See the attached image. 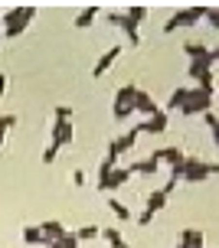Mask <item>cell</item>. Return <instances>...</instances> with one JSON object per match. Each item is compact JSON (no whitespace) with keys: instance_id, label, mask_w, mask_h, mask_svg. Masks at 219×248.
Wrapping results in <instances>:
<instances>
[{"instance_id":"6da1fadb","label":"cell","mask_w":219,"mask_h":248,"mask_svg":"<svg viewBox=\"0 0 219 248\" xmlns=\"http://www.w3.org/2000/svg\"><path fill=\"white\" fill-rule=\"evenodd\" d=\"M33 16H36V7H33V3L7 10V16H3V23H7V26H3V36H7V39H17L26 26H30V20H33Z\"/></svg>"},{"instance_id":"7a4b0ae2","label":"cell","mask_w":219,"mask_h":248,"mask_svg":"<svg viewBox=\"0 0 219 248\" xmlns=\"http://www.w3.org/2000/svg\"><path fill=\"white\" fill-rule=\"evenodd\" d=\"M200 20H206V7H183V10H177L164 23V33H173V30H180V26H196Z\"/></svg>"},{"instance_id":"3957f363","label":"cell","mask_w":219,"mask_h":248,"mask_svg":"<svg viewBox=\"0 0 219 248\" xmlns=\"http://www.w3.org/2000/svg\"><path fill=\"white\" fill-rule=\"evenodd\" d=\"M209 108H213V92L190 88V98H186V105L180 108V114H186V118H193V114H209Z\"/></svg>"},{"instance_id":"277c9868","label":"cell","mask_w":219,"mask_h":248,"mask_svg":"<svg viewBox=\"0 0 219 248\" xmlns=\"http://www.w3.org/2000/svg\"><path fill=\"white\" fill-rule=\"evenodd\" d=\"M213 176V163L200 160V157H193V154H186V160H183V180L186 183H203V180H209Z\"/></svg>"},{"instance_id":"5b68a950","label":"cell","mask_w":219,"mask_h":248,"mask_svg":"<svg viewBox=\"0 0 219 248\" xmlns=\"http://www.w3.org/2000/svg\"><path fill=\"white\" fill-rule=\"evenodd\" d=\"M134 95H137V88H134V85H121V88H118V95H115V108H111V114H115L118 121H124V118L134 111Z\"/></svg>"},{"instance_id":"8992f818","label":"cell","mask_w":219,"mask_h":248,"mask_svg":"<svg viewBox=\"0 0 219 248\" xmlns=\"http://www.w3.org/2000/svg\"><path fill=\"white\" fill-rule=\"evenodd\" d=\"M137 137H141V131H137V127H131V131H124L121 137H115V140L108 144V157H115V160H118V157H121L124 150H131L134 144H137Z\"/></svg>"},{"instance_id":"52a82bcc","label":"cell","mask_w":219,"mask_h":248,"mask_svg":"<svg viewBox=\"0 0 219 248\" xmlns=\"http://www.w3.org/2000/svg\"><path fill=\"white\" fill-rule=\"evenodd\" d=\"M131 167H115V170H111L108 176H105V180H101V183H98V189H105V193H111V189H121L124 183H128V180H131Z\"/></svg>"},{"instance_id":"ba28073f","label":"cell","mask_w":219,"mask_h":248,"mask_svg":"<svg viewBox=\"0 0 219 248\" xmlns=\"http://www.w3.org/2000/svg\"><path fill=\"white\" fill-rule=\"evenodd\" d=\"M39 232H43V245L49 248V245H56V242L66 235V225H62L59 219H49V222L39 225Z\"/></svg>"},{"instance_id":"9c48e42d","label":"cell","mask_w":219,"mask_h":248,"mask_svg":"<svg viewBox=\"0 0 219 248\" xmlns=\"http://www.w3.org/2000/svg\"><path fill=\"white\" fill-rule=\"evenodd\" d=\"M183 52H186V59H190V62H203V65H209V69L216 65V62H213V52H209L203 43H186Z\"/></svg>"},{"instance_id":"30bf717a","label":"cell","mask_w":219,"mask_h":248,"mask_svg":"<svg viewBox=\"0 0 219 248\" xmlns=\"http://www.w3.org/2000/svg\"><path fill=\"white\" fill-rule=\"evenodd\" d=\"M121 52H124V46H111V49H105L101 56H98V62H95V69H92V75H95V78H98V75H105L111 65H115V59H118Z\"/></svg>"},{"instance_id":"8fae6325","label":"cell","mask_w":219,"mask_h":248,"mask_svg":"<svg viewBox=\"0 0 219 248\" xmlns=\"http://www.w3.org/2000/svg\"><path fill=\"white\" fill-rule=\"evenodd\" d=\"M137 131H141V134H164V131H167V111L151 114L147 121L137 124Z\"/></svg>"},{"instance_id":"7c38bea8","label":"cell","mask_w":219,"mask_h":248,"mask_svg":"<svg viewBox=\"0 0 219 248\" xmlns=\"http://www.w3.org/2000/svg\"><path fill=\"white\" fill-rule=\"evenodd\" d=\"M72 137H75L72 121H56V124H52V144H56V147H66V144H72Z\"/></svg>"},{"instance_id":"4fadbf2b","label":"cell","mask_w":219,"mask_h":248,"mask_svg":"<svg viewBox=\"0 0 219 248\" xmlns=\"http://www.w3.org/2000/svg\"><path fill=\"white\" fill-rule=\"evenodd\" d=\"M108 20H111L115 26H121V30H124V36H128V43H131V46H141V33H137V26H134L131 20H124V13H111Z\"/></svg>"},{"instance_id":"5bb4252c","label":"cell","mask_w":219,"mask_h":248,"mask_svg":"<svg viewBox=\"0 0 219 248\" xmlns=\"http://www.w3.org/2000/svg\"><path fill=\"white\" fill-rule=\"evenodd\" d=\"M154 154H157L160 163H170V170L183 167V160H186V154H183L180 147H164V150H154Z\"/></svg>"},{"instance_id":"9a60e30c","label":"cell","mask_w":219,"mask_h":248,"mask_svg":"<svg viewBox=\"0 0 219 248\" xmlns=\"http://www.w3.org/2000/svg\"><path fill=\"white\" fill-rule=\"evenodd\" d=\"M134 111H141V114H147V118H151V114H157L160 108H157V101L151 98L147 92H141V88H137V95H134Z\"/></svg>"},{"instance_id":"2e32d148","label":"cell","mask_w":219,"mask_h":248,"mask_svg":"<svg viewBox=\"0 0 219 248\" xmlns=\"http://www.w3.org/2000/svg\"><path fill=\"white\" fill-rule=\"evenodd\" d=\"M177 248H206L203 245V232H200V229H183Z\"/></svg>"},{"instance_id":"e0dca14e","label":"cell","mask_w":219,"mask_h":248,"mask_svg":"<svg viewBox=\"0 0 219 248\" xmlns=\"http://www.w3.org/2000/svg\"><path fill=\"white\" fill-rule=\"evenodd\" d=\"M164 206H167V193H164V189H154V193L147 196V206H144V212H147V216H157V212L164 209Z\"/></svg>"},{"instance_id":"ac0fdd59","label":"cell","mask_w":219,"mask_h":248,"mask_svg":"<svg viewBox=\"0 0 219 248\" xmlns=\"http://www.w3.org/2000/svg\"><path fill=\"white\" fill-rule=\"evenodd\" d=\"M186 98H190V88H173L170 92V98H167V111H180L183 105H186Z\"/></svg>"},{"instance_id":"d6986e66","label":"cell","mask_w":219,"mask_h":248,"mask_svg":"<svg viewBox=\"0 0 219 248\" xmlns=\"http://www.w3.org/2000/svg\"><path fill=\"white\" fill-rule=\"evenodd\" d=\"M160 170V160H157V154H154V157H147V160H137L131 167V173H144V176H154Z\"/></svg>"},{"instance_id":"ffe728a7","label":"cell","mask_w":219,"mask_h":248,"mask_svg":"<svg viewBox=\"0 0 219 248\" xmlns=\"http://www.w3.org/2000/svg\"><path fill=\"white\" fill-rule=\"evenodd\" d=\"M101 238H105L111 248H124V245H128L124 235H121V229H115V225H111V229H101Z\"/></svg>"},{"instance_id":"44dd1931","label":"cell","mask_w":219,"mask_h":248,"mask_svg":"<svg viewBox=\"0 0 219 248\" xmlns=\"http://www.w3.org/2000/svg\"><path fill=\"white\" fill-rule=\"evenodd\" d=\"M95 16H98V7H95V3H88L85 10L75 16V26H79V30H85V26H92V20H95Z\"/></svg>"},{"instance_id":"7402d4cb","label":"cell","mask_w":219,"mask_h":248,"mask_svg":"<svg viewBox=\"0 0 219 248\" xmlns=\"http://www.w3.org/2000/svg\"><path fill=\"white\" fill-rule=\"evenodd\" d=\"M147 16V7H141V3H131V7H128V10H124V20H131L134 26L141 23V20H144Z\"/></svg>"},{"instance_id":"603a6c76","label":"cell","mask_w":219,"mask_h":248,"mask_svg":"<svg viewBox=\"0 0 219 248\" xmlns=\"http://www.w3.org/2000/svg\"><path fill=\"white\" fill-rule=\"evenodd\" d=\"M23 242H26V245H43V232H39V225H26V229H23Z\"/></svg>"},{"instance_id":"cb8c5ba5","label":"cell","mask_w":219,"mask_h":248,"mask_svg":"<svg viewBox=\"0 0 219 248\" xmlns=\"http://www.w3.org/2000/svg\"><path fill=\"white\" fill-rule=\"evenodd\" d=\"M98 235H101V229H98V225H82V229L75 232L79 242H92V238H98Z\"/></svg>"},{"instance_id":"d4e9b609","label":"cell","mask_w":219,"mask_h":248,"mask_svg":"<svg viewBox=\"0 0 219 248\" xmlns=\"http://www.w3.org/2000/svg\"><path fill=\"white\" fill-rule=\"evenodd\" d=\"M108 206H111V212H115V219H124V222L131 219V209H128L124 202H118V199H108Z\"/></svg>"},{"instance_id":"484cf974","label":"cell","mask_w":219,"mask_h":248,"mask_svg":"<svg viewBox=\"0 0 219 248\" xmlns=\"http://www.w3.org/2000/svg\"><path fill=\"white\" fill-rule=\"evenodd\" d=\"M115 167H118V160H115V157H105V160L98 163V183H101V180H105V176H108Z\"/></svg>"},{"instance_id":"4316f807","label":"cell","mask_w":219,"mask_h":248,"mask_svg":"<svg viewBox=\"0 0 219 248\" xmlns=\"http://www.w3.org/2000/svg\"><path fill=\"white\" fill-rule=\"evenodd\" d=\"M203 121H206L209 134H213V140H216V150H219V118L216 114H203Z\"/></svg>"},{"instance_id":"83f0119b","label":"cell","mask_w":219,"mask_h":248,"mask_svg":"<svg viewBox=\"0 0 219 248\" xmlns=\"http://www.w3.org/2000/svg\"><path fill=\"white\" fill-rule=\"evenodd\" d=\"M49 248H79V238H75V232H66L56 245H49Z\"/></svg>"},{"instance_id":"f1b7e54d","label":"cell","mask_w":219,"mask_h":248,"mask_svg":"<svg viewBox=\"0 0 219 248\" xmlns=\"http://www.w3.org/2000/svg\"><path fill=\"white\" fill-rule=\"evenodd\" d=\"M52 114H56V121H72V108L69 105H56Z\"/></svg>"},{"instance_id":"f546056e","label":"cell","mask_w":219,"mask_h":248,"mask_svg":"<svg viewBox=\"0 0 219 248\" xmlns=\"http://www.w3.org/2000/svg\"><path fill=\"white\" fill-rule=\"evenodd\" d=\"M56 157H59V147H56V144H49V147L43 150V163H52Z\"/></svg>"},{"instance_id":"4dcf8cb0","label":"cell","mask_w":219,"mask_h":248,"mask_svg":"<svg viewBox=\"0 0 219 248\" xmlns=\"http://www.w3.org/2000/svg\"><path fill=\"white\" fill-rule=\"evenodd\" d=\"M206 20H209V26L219 30V7H206Z\"/></svg>"},{"instance_id":"1f68e13d","label":"cell","mask_w":219,"mask_h":248,"mask_svg":"<svg viewBox=\"0 0 219 248\" xmlns=\"http://www.w3.org/2000/svg\"><path fill=\"white\" fill-rule=\"evenodd\" d=\"M13 124H17V114H3L0 118V131H10Z\"/></svg>"},{"instance_id":"d6a6232c","label":"cell","mask_w":219,"mask_h":248,"mask_svg":"<svg viewBox=\"0 0 219 248\" xmlns=\"http://www.w3.org/2000/svg\"><path fill=\"white\" fill-rule=\"evenodd\" d=\"M72 183H75V186H85V183H88L85 170H72Z\"/></svg>"},{"instance_id":"836d02e7","label":"cell","mask_w":219,"mask_h":248,"mask_svg":"<svg viewBox=\"0 0 219 248\" xmlns=\"http://www.w3.org/2000/svg\"><path fill=\"white\" fill-rule=\"evenodd\" d=\"M3 92H7V75L0 72V98H3Z\"/></svg>"},{"instance_id":"e575fe53","label":"cell","mask_w":219,"mask_h":248,"mask_svg":"<svg viewBox=\"0 0 219 248\" xmlns=\"http://www.w3.org/2000/svg\"><path fill=\"white\" fill-rule=\"evenodd\" d=\"M209 52H213V62H219V46H216V49H209Z\"/></svg>"},{"instance_id":"d590c367","label":"cell","mask_w":219,"mask_h":248,"mask_svg":"<svg viewBox=\"0 0 219 248\" xmlns=\"http://www.w3.org/2000/svg\"><path fill=\"white\" fill-rule=\"evenodd\" d=\"M0 36H3V30H0Z\"/></svg>"},{"instance_id":"8d00e7d4","label":"cell","mask_w":219,"mask_h":248,"mask_svg":"<svg viewBox=\"0 0 219 248\" xmlns=\"http://www.w3.org/2000/svg\"><path fill=\"white\" fill-rule=\"evenodd\" d=\"M124 248H131V245H124Z\"/></svg>"}]
</instances>
